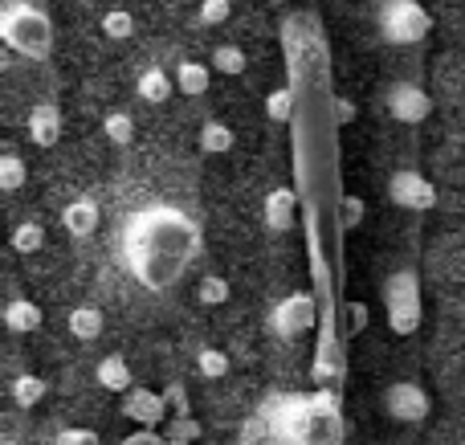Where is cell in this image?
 I'll use <instances>...</instances> for the list:
<instances>
[{
	"mask_svg": "<svg viewBox=\"0 0 465 445\" xmlns=\"http://www.w3.org/2000/svg\"><path fill=\"white\" fill-rule=\"evenodd\" d=\"M201 253V225L176 204L139 209L123 229V258L127 270L147 286L163 291L184 278L188 262Z\"/></svg>",
	"mask_w": 465,
	"mask_h": 445,
	"instance_id": "cell-1",
	"label": "cell"
},
{
	"mask_svg": "<svg viewBox=\"0 0 465 445\" xmlns=\"http://www.w3.org/2000/svg\"><path fill=\"white\" fill-rule=\"evenodd\" d=\"M0 41H5L13 54L41 62V57L54 54V21H49L45 8L16 0V5H8L5 13H0Z\"/></svg>",
	"mask_w": 465,
	"mask_h": 445,
	"instance_id": "cell-2",
	"label": "cell"
},
{
	"mask_svg": "<svg viewBox=\"0 0 465 445\" xmlns=\"http://www.w3.org/2000/svg\"><path fill=\"white\" fill-rule=\"evenodd\" d=\"M380 302H384V323L392 335L409 340L425 323V307H420V274L417 270H392L380 286Z\"/></svg>",
	"mask_w": 465,
	"mask_h": 445,
	"instance_id": "cell-3",
	"label": "cell"
},
{
	"mask_svg": "<svg viewBox=\"0 0 465 445\" xmlns=\"http://www.w3.org/2000/svg\"><path fill=\"white\" fill-rule=\"evenodd\" d=\"M376 25L388 45H420L433 33V16L420 0H380Z\"/></svg>",
	"mask_w": 465,
	"mask_h": 445,
	"instance_id": "cell-4",
	"label": "cell"
},
{
	"mask_svg": "<svg viewBox=\"0 0 465 445\" xmlns=\"http://www.w3.org/2000/svg\"><path fill=\"white\" fill-rule=\"evenodd\" d=\"M314 319H319V307H314L311 294H286L282 302H273L270 311V331L278 335V340H298V335H306L314 327Z\"/></svg>",
	"mask_w": 465,
	"mask_h": 445,
	"instance_id": "cell-5",
	"label": "cell"
},
{
	"mask_svg": "<svg viewBox=\"0 0 465 445\" xmlns=\"http://www.w3.org/2000/svg\"><path fill=\"white\" fill-rule=\"evenodd\" d=\"M388 201L404 213H429L437 204V188H433V180H425L417 168H401L388 180Z\"/></svg>",
	"mask_w": 465,
	"mask_h": 445,
	"instance_id": "cell-6",
	"label": "cell"
},
{
	"mask_svg": "<svg viewBox=\"0 0 465 445\" xmlns=\"http://www.w3.org/2000/svg\"><path fill=\"white\" fill-rule=\"evenodd\" d=\"M384 106L404 127H417V123H425L429 114H433V98H429V90L417 86V82H396V86H388Z\"/></svg>",
	"mask_w": 465,
	"mask_h": 445,
	"instance_id": "cell-7",
	"label": "cell"
},
{
	"mask_svg": "<svg viewBox=\"0 0 465 445\" xmlns=\"http://www.w3.org/2000/svg\"><path fill=\"white\" fill-rule=\"evenodd\" d=\"M429 409H433V400H429V392L420 389V384L412 381H396L384 389V413L392 417V421H404V425H417L429 417Z\"/></svg>",
	"mask_w": 465,
	"mask_h": 445,
	"instance_id": "cell-8",
	"label": "cell"
},
{
	"mask_svg": "<svg viewBox=\"0 0 465 445\" xmlns=\"http://www.w3.org/2000/svg\"><path fill=\"white\" fill-rule=\"evenodd\" d=\"M168 397L163 392H152V389H131L127 400L119 405V413L127 417V421H135L139 430H160V425H168Z\"/></svg>",
	"mask_w": 465,
	"mask_h": 445,
	"instance_id": "cell-9",
	"label": "cell"
},
{
	"mask_svg": "<svg viewBox=\"0 0 465 445\" xmlns=\"http://www.w3.org/2000/svg\"><path fill=\"white\" fill-rule=\"evenodd\" d=\"M262 221L270 233L294 229V221H298V193L294 188H273V193L262 201Z\"/></svg>",
	"mask_w": 465,
	"mask_h": 445,
	"instance_id": "cell-10",
	"label": "cell"
},
{
	"mask_svg": "<svg viewBox=\"0 0 465 445\" xmlns=\"http://www.w3.org/2000/svg\"><path fill=\"white\" fill-rule=\"evenodd\" d=\"M98 225H103V209H98L94 196L82 193L62 209V229L70 237H90V233H98Z\"/></svg>",
	"mask_w": 465,
	"mask_h": 445,
	"instance_id": "cell-11",
	"label": "cell"
},
{
	"mask_svg": "<svg viewBox=\"0 0 465 445\" xmlns=\"http://www.w3.org/2000/svg\"><path fill=\"white\" fill-rule=\"evenodd\" d=\"M65 123H62V111H57V103H37L29 114V143L41 147V152H49V147H57V139H62Z\"/></svg>",
	"mask_w": 465,
	"mask_h": 445,
	"instance_id": "cell-12",
	"label": "cell"
},
{
	"mask_svg": "<svg viewBox=\"0 0 465 445\" xmlns=\"http://www.w3.org/2000/svg\"><path fill=\"white\" fill-rule=\"evenodd\" d=\"M433 266L453 282H465V233H445L433 245Z\"/></svg>",
	"mask_w": 465,
	"mask_h": 445,
	"instance_id": "cell-13",
	"label": "cell"
},
{
	"mask_svg": "<svg viewBox=\"0 0 465 445\" xmlns=\"http://www.w3.org/2000/svg\"><path fill=\"white\" fill-rule=\"evenodd\" d=\"M172 90H176V74H168L163 65H147V70L139 74V82H135V94L143 98V103H152V106L168 103Z\"/></svg>",
	"mask_w": 465,
	"mask_h": 445,
	"instance_id": "cell-14",
	"label": "cell"
},
{
	"mask_svg": "<svg viewBox=\"0 0 465 445\" xmlns=\"http://www.w3.org/2000/svg\"><path fill=\"white\" fill-rule=\"evenodd\" d=\"M65 327H70V335L78 343H94L98 335L106 331V315L98 307H90V302H82V307H74L70 315H65Z\"/></svg>",
	"mask_w": 465,
	"mask_h": 445,
	"instance_id": "cell-15",
	"label": "cell"
},
{
	"mask_svg": "<svg viewBox=\"0 0 465 445\" xmlns=\"http://www.w3.org/2000/svg\"><path fill=\"white\" fill-rule=\"evenodd\" d=\"M41 323H45V315H41V307L33 299H8L5 302V327L13 335H33Z\"/></svg>",
	"mask_w": 465,
	"mask_h": 445,
	"instance_id": "cell-16",
	"label": "cell"
},
{
	"mask_svg": "<svg viewBox=\"0 0 465 445\" xmlns=\"http://www.w3.org/2000/svg\"><path fill=\"white\" fill-rule=\"evenodd\" d=\"M94 381H98V389H106V392H131V389H135V384H131V364L123 356L98 360Z\"/></svg>",
	"mask_w": 465,
	"mask_h": 445,
	"instance_id": "cell-17",
	"label": "cell"
},
{
	"mask_svg": "<svg viewBox=\"0 0 465 445\" xmlns=\"http://www.w3.org/2000/svg\"><path fill=\"white\" fill-rule=\"evenodd\" d=\"M172 74H176V90L188 98H201L213 86V65H204V62H180Z\"/></svg>",
	"mask_w": 465,
	"mask_h": 445,
	"instance_id": "cell-18",
	"label": "cell"
},
{
	"mask_svg": "<svg viewBox=\"0 0 465 445\" xmlns=\"http://www.w3.org/2000/svg\"><path fill=\"white\" fill-rule=\"evenodd\" d=\"M8 397L16 400V409H37L41 400L49 397V384L33 372H21V376H13V384H8Z\"/></svg>",
	"mask_w": 465,
	"mask_h": 445,
	"instance_id": "cell-19",
	"label": "cell"
},
{
	"mask_svg": "<svg viewBox=\"0 0 465 445\" xmlns=\"http://www.w3.org/2000/svg\"><path fill=\"white\" fill-rule=\"evenodd\" d=\"M196 143H201V152H204V155H229V152H232V143H237V135H232L229 123L209 119V123L201 127V135H196Z\"/></svg>",
	"mask_w": 465,
	"mask_h": 445,
	"instance_id": "cell-20",
	"label": "cell"
},
{
	"mask_svg": "<svg viewBox=\"0 0 465 445\" xmlns=\"http://www.w3.org/2000/svg\"><path fill=\"white\" fill-rule=\"evenodd\" d=\"M98 29L106 41H131L135 37V16H131V8H106Z\"/></svg>",
	"mask_w": 465,
	"mask_h": 445,
	"instance_id": "cell-21",
	"label": "cell"
},
{
	"mask_svg": "<svg viewBox=\"0 0 465 445\" xmlns=\"http://www.w3.org/2000/svg\"><path fill=\"white\" fill-rule=\"evenodd\" d=\"M209 65H213V74L237 78V74H245L249 57H245V49H241V45H217V49H213V57H209Z\"/></svg>",
	"mask_w": 465,
	"mask_h": 445,
	"instance_id": "cell-22",
	"label": "cell"
},
{
	"mask_svg": "<svg viewBox=\"0 0 465 445\" xmlns=\"http://www.w3.org/2000/svg\"><path fill=\"white\" fill-rule=\"evenodd\" d=\"M103 135H106V143H114V147H127L131 139H135V119H131V111H111L103 119Z\"/></svg>",
	"mask_w": 465,
	"mask_h": 445,
	"instance_id": "cell-23",
	"label": "cell"
},
{
	"mask_svg": "<svg viewBox=\"0 0 465 445\" xmlns=\"http://www.w3.org/2000/svg\"><path fill=\"white\" fill-rule=\"evenodd\" d=\"M8 245H13V253H37L41 245H45V229L37 225V221H21V225L13 229V237H8Z\"/></svg>",
	"mask_w": 465,
	"mask_h": 445,
	"instance_id": "cell-24",
	"label": "cell"
},
{
	"mask_svg": "<svg viewBox=\"0 0 465 445\" xmlns=\"http://www.w3.org/2000/svg\"><path fill=\"white\" fill-rule=\"evenodd\" d=\"M229 351H221V348H201L196 351V372L204 376V381H225L229 376Z\"/></svg>",
	"mask_w": 465,
	"mask_h": 445,
	"instance_id": "cell-25",
	"label": "cell"
},
{
	"mask_svg": "<svg viewBox=\"0 0 465 445\" xmlns=\"http://www.w3.org/2000/svg\"><path fill=\"white\" fill-rule=\"evenodd\" d=\"M229 294H232V286H229V278H221V274H204L201 282H196V302H201V307H221V302H229Z\"/></svg>",
	"mask_w": 465,
	"mask_h": 445,
	"instance_id": "cell-26",
	"label": "cell"
},
{
	"mask_svg": "<svg viewBox=\"0 0 465 445\" xmlns=\"http://www.w3.org/2000/svg\"><path fill=\"white\" fill-rule=\"evenodd\" d=\"M265 119L270 123H290L294 119V86H278L265 94Z\"/></svg>",
	"mask_w": 465,
	"mask_h": 445,
	"instance_id": "cell-27",
	"label": "cell"
},
{
	"mask_svg": "<svg viewBox=\"0 0 465 445\" xmlns=\"http://www.w3.org/2000/svg\"><path fill=\"white\" fill-rule=\"evenodd\" d=\"M25 180H29V168H25L21 155H16V152L0 155V188H5V193H21Z\"/></svg>",
	"mask_w": 465,
	"mask_h": 445,
	"instance_id": "cell-28",
	"label": "cell"
},
{
	"mask_svg": "<svg viewBox=\"0 0 465 445\" xmlns=\"http://www.w3.org/2000/svg\"><path fill=\"white\" fill-rule=\"evenodd\" d=\"M363 217H368V204H363V196L347 193L343 201H339V229H343V233H351V229L363 225Z\"/></svg>",
	"mask_w": 465,
	"mask_h": 445,
	"instance_id": "cell-29",
	"label": "cell"
},
{
	"mask_svg": "<svg viewBox=\"0 0 465 445\" xmlns=\"http://www.w3.org/2000/svg\"><path fill=\"white\" fill-rule=\"evenodd\" d=\"M163 438H168V441L196 445V441H201V421H196V417H172V421L163 425Z\"/></svg>",
	"mask_w": 465,
	"mask_h": 445,
	"instance_id": "cell-30",
	"label": "cell"
},
{
	"mask_svg": "<svg viewBox=\"0 0 465 445\" xmlns=\"http://www.w3.org/2000/svg\"><path fill=\"white\" fill-rule=\"evenodd\" d=\"M229 16H232V0H201V8H196V21H201L204 29H217Z\"/></svg>",
	"mask_w": 465,
	"mask_h": 445,
	"instance_id": "cell-31",
	"label": "cell"
},
{
	"mask_svg": "<svg viewBox=\"0 0 465 445\" xmlns=\"http://www.w3.org/2000/svg\"><path fill=\"white\" fill-rule=\"evenodd\" d=\"M54 445H103V438H98L94 430H82V425H74V430H62V433H57Z\"/></svg>",
	"mask_w": 465,
	"mask_h": 445,
	"instance_id": "cell-32",
	"label": "cell"
},
{
	"mask_svg": "<svg viewBox=\"0 0 465 445\" xmlns=\"http://www.w3.org/2000/svg\"><path fill=\"white\" fill-rule=\"evenodd\" d=\"M163 397H168V405L176 409V417H193V409H188V392H184V384H168V389H163Z\"/></svg>",
	"mask_w": 465,
	"mask_h": 445,
	"instance_id": "cell-33",
	"label": "cell"
},
{
	"mask_svg": "<svg viewBox=\"0 0 465 445\" xmlns=\"http://www.w3.org/2000/svg\"><path fill=\"white\" fill-rule=\"evenodd\" d=\"M331 106H335V123H339V127H351V123H355V114H360V106H355L351 98H343V94H339Z\"/></svg>",
	"mask_w": 465,
	"mask_h": 445,
	"instance_id": "cell-34",
	"label": "cell"
},
{
	"mask_svg": "<svg viewBox=\"0 0 465 445\" xmlns=\"http://www.w3.org/2000/svg\"><path fill=\"white\" fill-rule=\"evenodd\" d=\"M119 445H163V433H155V430H135V433H127Z\"/></svg>",
	"mask_w": 465,
	"mask_h": 445,
	"instance_id": "cell-35",
	"label": "cell"
},
{
	"mask_svg": "<svg viewBox=\"0 0 465 445\" xmlns=\"http://www.w3.org/2000/svg\"><path fill=\"white\" fill-rule=\"evenodd\" d=\"M347 323H351V331L360 335L363 327H368V307H363V302H351V307H347Z\"/></svg>",
	"mask_w": 465,
	"mask_h": 445,
	"instance_id": "cell-36",
	"label": "cell"
},
{
	"mask_svg": "<svg viewBox=\"0 0 465 445\" xmlns=\"http://www.w3.org/2000/svg\"><path fill=\"white\" fill-rule=\"evenodd\" d=\"M163 445H184V441H168V438H163Z\"/></svg>",
	"mask_w": 465,
	"mask_h": 445,
	"instance_id": "cell-37",
	"label": "cell"
},
{
	"mask_svg": "<svg viewBox=\"0 0 465 445\" xmlns=\"http://www.w3.org/2000/svg\"><path fill=\"white\" fill-rule=\"evenodd\" d=\"M270 5H286V0H270Z\"/></svg>",
	"mask_w": 465,
	"mask_h": 445,
	"instance_id": "cell-38",
	"label": "cell"
}]
</instances>
